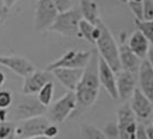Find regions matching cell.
Here are the masks:
<instances>
[{
	"label": "cell",
	"mask_w": 153,
	"mask_h": 139,
	"mask_svg": "<svg viewBox=\"0 0 153 139\" xmlns=\"http://www.w3.org/2000/svg\"><path fill=\"white\" fill-rule=\"evenodd\" d=\"M53 2L55 5L57 12L62 13V12H67L71 8H73L74 0H53Z\"/></svg>",
	"instance_id": "cell-27"
},
{
	"label": "cell",
	"mask_w": 153,
	"mask_h": 139,
	"mask_svg": "<svg viewBox=\"0 0 153 139\" xmlns=\"http://www.w3.org/2000/svg\"><path fill=\"white\" fill-rule=\"evenodd\" d=\"M81 134L84 139H108L102 129L88 124L81 126Z\"/></svg>",
	"instance_id": "cell-24"
},
{
	"label": "cell",
	"mask_w": 153,
	"mask_h": 139,
	"mask_svg": "<svg viewBox=\"0 0 153 139\" xmlns=\"http://www.w3.org/2000/svg\"><path fill=\"white\" fill-rule=\"evenodd\" d=\"M84 69H69V68H57L51 70L50 72L55 76V78L68 90L74 91L82 75Z\"/></svg>",
	"instance_id": "cell-17"
},
{
	"label": "cell",
	"mask_w": 153,
	"mask_h": 139,
	"mask_svg": "<svg viewBox=\"0 0 153 139\" xmlns=\"http://www.w3.org/2000/svg\"><path fill=\"white\" fill-rule=\"evenodd\" d=\"M152 1H153V0H152Z\"/></svg>",
	"instance_id": "cell-42"
},
{
	"label": "cell",
	"mask_w": 153,
	"mask_h": 139,
	"mask_svg": "<svg viewBox=\"0 0 153 139\" xmlns=\"http://www.w3.org/2000/svg\"><path fill=\"white\" fill-rule=\"evenodd\" d=\"M51 122L49 119L44 116H35L17 124V138L18 139H27L38 135H43L45 128Z\"/></svg>",
	"instance_id": "cell-9"
},
{
	"label": "cell",
	"mask_w": 153,
	"mask_h": 139,
	"mask_svg": "<svg viewBox=\"0 0 153 139\" xmlns=\"http://www.w3.org/2000/svg\"><path fill=\"white\" fill-rule=\"evenodd\" d=\"M13 96L10 90H0V109H8L12 106Z\"/></svg>",
	"instance_id": "cell-25"
},
{
	"label": "cell",
	"mask_w": 153,
	"mask_h": 139,
	"mask_svg": "<svg viewBox=\"0 0 153 139\" xmlns=\"http://www.w3.org/2000/svg\"><path fill=\"white\" fill-rule=\"evenodd\" d=\"M127 44L129 46V49L131 50V52L134 55H136L140 59H145L148 52V49L151 46L149 42L147 40V38L140 32V31H134L130 37L127 40Z\"/></svg>",
	"instance_id": "cell-18"
},
{
	"label": "cell",
	"mask_w": 153,
	"mask_h": 139,
	"mask_svg": "<svg viewBox=\"0 0 153 139\" xmlns=\"http://www.w3.org/2000/svg\"><path fill=\"white\" fill-rule=\"evenodd\" d=\"M79 11L81 14V19L88 21L92 25L99 24L100 15H99V8L96 1L93 0H80L79 1Z\"/></svg>",
	"instance_id": "cell-19"
},
{
	"label": "cell",
	"mask_w": 153,
	"mask_h": 139,
	"mask_svg": "<svg viewBox=\"0 0 153 139\" xmlns=\"http://www.w3.org/2000/svg\"><path fill=\"white\" fill-rule=\"evenodd\" d=\"M57 134H59V127H57L55 124H50V125L45 128V131H44V133H43L44 137L50 138V139H56V138H57Z\"/></svg>",
	"instance_id": "cell-30"
},
{
	"label": "cell",
	"mask_w": 153,
	"mask_h": 139,
	"mask_svg": "<svg viewBox=\"0 0 153 139\" xmlns=\"http://www.w3.org/2000/svg\"><path fill=\"white\" fill-rule=\"evenodd\" d=\"M136 139H148L146 131H145V126L142 124H137V129H136Z\"/></svg>",
	"instance_id": "cell-32"
},
{
	"label": "cell",
	"mask_w": 153,
	"mask_h": 139,
	"mask_svg": "<svg viewBox=\"0 0 153 139\" xmlns=\"http://www.w3.org/2000/svg\"><path fill=\"white\" fill-rule=\"evenodd\" d=\"M27 139H50V138H47L44 135H38V137H33V138H27ZM57 139V138H56Z\"/></svg>",
	"instance_id": "cell-38"
},
{
	"label": "cell",
	"mask_w": 153,
	"mask_h": 139,
	"mask_svg": "<svg viewBox=\"0 0 153 139\" xmlns=\"http://www.w3.org/2000/svg\"><path fill=\"white\" fill-rule=\"evenodd\" d=\"M142 20H153V1H142Z\"/></svg>",
	"instance_id": "cell-26"
},
{
	"label": "cell",
	"mask_w": 153,
	"mask_h": 139,
	"mask_svg": "<svg viewBox=\"0 0 153 139\" xmlns=\"http://www.w3.org/2000/svg\"><path fill=\"white\" fill-rule=\"evenodd\" d=\"M130 11L133 12L135 19H139V20H142V2H133V1H129L127 2Z\"/></svg>",
	"instance_id": "cell-29"
},
{
	"label": "cell",
	"mask_w": 153,
	"mask_h": 139,
	"mask_svg": "<svg viewBox=\"0 0 153 139\" xmlns=\"http://www.w3.org/2000/svg\"><path fill=\"white\" fill-rule=\"evenodd\" d=\"M102 33L99 39L96 42L97 52L98 56L115 71L118 72L121 69V62H120V51H118V44L115 40L112 33L110 30L102 23Z\"/></svg>",
	"instance_id": "cell-2"
},
{
	"label": "cell",
	"mask_w": 153,
	"mask_h": 139,
	"mask_svg": "<svg viewBox=\"0 0 153 139\" xmlns=\"http://www.w3.org/2000/svg\"><path fill=\"white\" fill-rule=\"evenodd\" d=\"M0 139H17V124L10 120L0 121Z\"/></svg>",
	"instance_id": "cell-22"
},
{
	"label": "cell",
	"mask_w": 153,
	"mask_h": 139,
	"mask_svg": "<svg viewBox=\"0 0 153 139\" xmlns=\"http://www.w3.org/2000/svg\"><path fill=\"white\" fill-rule=\"evenodd\" d=\"M8 11H10V8L5 5L4 0H0V24L7 18V15H8Z\"/></svg>",
	"instance_id": "cell-31"
},
{
	"label": "cell",
	"mask_w": 153,
	"mask_h": 139,
	"mask_svg": "<svg viewBox=\"0 0 153 139\" xmlns=\"http://www.w3.org/2000/svg\"><path fill=\"white\" fill-rule=\"evenodd\" d=\"M117 116V139H136L137 121L129 103H123L116 112Z\"/></svg>",
	"instance_id": "cell-8"
},
{
	"label": "cell",
	"mask_w": 153,
	"mask_h": 139,
	"mask_svg": "<svg viewBox=\"0 0 153 139\" xmlns=\"http://www.w3.org/2000/svg\"><path fill=\"white\" fill-rule=\"evenodd\" d=\"M49 81H51V72L47 70H35L24 78L22 93L24 95H36Z\"/></svg>",
	"instance_id": "cell-14"
},
{
	"label": "cell",
	"mask_w": 153,
	"mask_h": 139,
	"mask_svg": "<svg viewBox=\"0 0 153 139\" xmlns=\"http://www.w3.org/2000/svg\"><path fill=\"white\" fill-rule=\"evenodd\" d=\"M147 61H148V63L152 65V68H153V44L149 46V49H148V52H147Z\"/></svg>",
	"instance_id": "cell-34"
},
{
	"label": "cell",
	"mask_w": 153,
	"mask_h": 139,
	"mask_svg": "<svg viewBox=\"0 0 153 139\" xmlns=\"http://www.w3.org/2000/svg\"><path fill=\"white\" fill-rule=\"evenodd\" d=\"M57 14L53 0H37L33 12V30L37 32L49 30Z\"/></svg>",
	"instance_id": "cell-6"
},
{
	"label": "cell",
	"mask_w": 153,
	"mask_h": 139,
	"mask_svg": "<svg viewBox=\"0 0 153 139\" xmlns=\"http://www.w3.org/2000/svg\"><path fill=\"white\" fill-rule=\"evenodd\" d=\"M81 20V14L78 7H73L67 12L59 13L49 31L59 33L63 37H78L79 38V21Z\"/></svg>",
	"instance_id": "cell-3"
},
{
	"label": "cell",
	"mask_w": 153,
	"mask_h": 139,
	"mask_svg": "<svg viewBox=\"0 0 153 139\" xmlns=\"http://www.w3.org/2000/svg\"><path fill=\"white\" fill-rule=\"evenodd\" d=\"M0 65L10 69L12 72L23 78L36 70L35 65L27 58L22 56H0Z\"/></svg>",
	"instance_id": "cell-10"
},
{
	"label": "cell",
	"mask_w": 153,
	"mask_h": 139,
	"mask_svg": "<svg viewBox=\"0 0 153 139\" xmlns=\"http://www.w3.org/2000/svg\"><path fill=\"white\" fill-rule=\"evenodd\" d=\"M10 118L8 109H0V121H7Z\"/></svg>",
	"instance_id": "cell-33"
},
{
	"label": "cell",
	"mask_w": 153,
	"mask_h": 139,
	"mask_svg": "<svg viewBox=\"0 0 153 139\" xmlns=\"http://www.w3.org/2000/svg\"><path fill=\"white\" fill-rule=\"evenodd\" d=\"M18 0H4V2H5V5L8 7V8H11L16 2H17Z\"/></svg>",
	"instance_id": "cell-36"
},
{
	"label": "cell",
	"mask_w": 153,
	"mask_h": 139,
	"mask_svg": "<svg viewBox=\"0 0 153 139\" xmlns=\"http://www.w3.org/2000/svg\"><path fill=\"white\" fill-rule=\"evenodd\" d=\"M45 107L39 103L35 95H24V97L19 99L14 106L12 113H10V121L12 122H20L35 116H41Z\"/></svg>",
	"instance_id": "cell-4"
},
{
	"label": "cell",
	"mask_w": 153,
	"mask_h": 139,
	"mask_svg": "<svg viewBox=\"0 0 153 139\" xmlns=\"http://www.w3.org/2000/svg\"><path fill=\"white\" fill-rule=\"evenodd\" d=\"M54 83H53V81H49V82H47L43 87H42V89L36 94L37 96V100L39 101V103L41 105H43L45 108L48 107V106H50V103H51V100H53V97H54Z\"/></svg>",
	"instance_id": "cell-21"
},
{
	"label": "cell",
	"mask_w": 153,
	"mask_h": 139,
	"mask_svg": "<svg viewBox=\"0 0 153 139\" xmlns=\"http://www.w3.org/2000/svg\"><path fill=\"white\" fill-rule=\"evenodd\" d=\"M145 131H146L147 138H148V139H153V127H152V126L145 127Z\"/></svg>",
	"instance_id": "cell-35"
},
{
	"label": "cell",
	"mask_w": 153,
	"mask_h": 139,
	"mask_svg": "<svg viewBox=\"0 0 153 139\" xmlns=\"http://www.w3.org/2000/svg\"><path fill=\"white\" fill-rule=\"evenodd\" d=\"M17 139H18V138H17Z\"/></svg>",
	"instance_id": "cell-43"
},
{
	"label": "cell",
	"mask_w": 153,
	"mask_h": 139,
	"mask_svg": "<svg viewBox=\"0 0 153 139\" xmlns=\"http://www.w3.org/2000/svg\"><path fill=\"white\" fill-rule=\"evenodd\" d=\"M99 77H98V52L91 51V58L82 70L81 78L74 90L76 99V112L81 113L90 108L97 100L99 94Z\"/></svg>",
	"instance_id": "cell-1"
},
{
	"label": "cell",
	"mask_w": 153,
	"mask_h": 139,
	"mask_svg": "<svg viewBox=\"0 0 153 139\" xmlns=\"http://www.w3.org/2000/svg\"><path fill=\"white\" fill-rule=\"evenodd\" d=\"M129 107L136 119L145 120L151 115L153 110V102L136 87L133 95L130 96Z\"/></svg>",
	"instance_id": "cell-13"
},
{
	"label": "cell",
	"mask_w": 153,
	"mask_h": 139,
	"mask_svg": "<svg viewBox=\"0 0 153 139\" xmlns=\"http://www.w3.org/2000/svg\"><path fill=\"white\" fill-rule=\"evenodd\" d=\"M139 89L153 102V68L147 59H142L136 74Z\"/></svg>",
	"instance_id": "cell-16"
},
{
	"label": "cell",
	"mask_w": 153,
	"mask_h": 139,
	"mask_svg": "<svg viewBox=\"0 0 153 139\" xmlns=\"http://www.w3.org/2000/svg\"><path fill=\"white\" fill-rule=\"evenodd\" d=\"M98 77L100 86L105 89L108 95L114 100H118V94L116 88V72L99 56H98Z\"/></svg>",
	"instance_id": "cell-12"
},
{
	"label": "cell",
	"mask_w": 153,
	"mask_h": 139,
	"mask_svg": "<svg viewBox=\"0 0 153 139\" xmlns=\"http://www.w3.org/2000/svg\"><path fill=\"white\" fill-rule=\"evenodd\" d=\"M76 109V99L74 91H67L62 97L53 103L49 108V121L51 124H62L66 121Z\"/></svg>",
	"instance_id": "cell-5"
},
{
	"label": "cell",
	"mask_w": 153,
	"mask_h": 139,
	"mask_svg": "<svg viewBox=\"0 0 153 139\" xmlns=\"http://www.w3.org/2000/svg\"><path fill=\"white\" fill-rule=\"evenodd\" d=\"M136 81L137 77L135 74L124 70H120L118 72H116V88H117L118 100L126 101L130 99V96L133 95L136 88Z\"/></svg>",
	"instance_id": "cell-15"
},
{
	"label": "cell",
	"mask_w": 153,
	"mask_h": 139,
	"mask_svg": "<svg viewBox=\"0 0 153 139\" xmlns=\"http://www.w3.org/2000/svg\"><path fill=\"white\" fill-rule=\"evenodd\" d=\"M117 1H120V2H122V4H127L128 0H117Z\"/></svg>",
	"instance_id": "cell-40"
},
{
	"label": "cell",
	"mask_w": 153,
	"mask_h": 139,
	"mask_svg": "<svg viewBox=\"0 0 153 139\" xmlns=\"http://www.w3.org/2000/svg\"><path fill=\"white\" fill-rule=\"evenodd\" d=\"M100 24H102V21L99 24H97V25H92L88 21L81 19L79 21V27H78L79 38H84L87 42H90L92 44H96V42L99 39L100 33H102Z\"/></svg>",
	"instance_id": "cell-20"
},
{
	"label": "cell",
	"mask_w": 153,
	"mask_h": 139,
	"mask_svg": "<svg viewBox=\"0 0 153 139\" xmlns=\"http://www.w3.org/2000/svg\"><path fill=\"white\" fill-rule=\"evenodd\" d=\"M91 58V51H82L78 49L67 50L59 59L50 63L47 67V71H51L57 68H69V69H84Z\"/></svg>",
	"instance_id": "cell-7"
},
{
	"label": "cell",
	"mask_w": 153,
	"mask_h": 139,
	"mask_svg": "<svg viewBox=\"0 0 153 139\" xmlns=\"http://www.w3.org/2000/svg\"><path fill=\"white\" fill-rule=\"evenodd\" d=\"M134 23L136 25L137 31H140L149 42V44H153V20H139L134 19Z\"/></svg>",
	"instance_id": "cell-23"
},
{
	"label": "cell",
	"mask_w": 153,
	"mask_h": 139,
	"mask_svg": "<svg viewBox=\"0 0 153 139\" xmlns=\"http://www.w3.org/2000/svg\"><path fill=\"white\" fill-rule=\"evenodd\" d=\"M127 36L126 32H122L121 39H120V45H118V51H120V62H121V69L124 71H129L131 74H137L141 61L136 55L131 52L127 44Z\"/></svg>",
	"instance_id": "cell-11"
},
{
	"label": "cell",
	"mask_w": 153,
	"mask_h": 139,
	"mask_svg": "<svg viewBox=\"0 0 153 139\" xmlns=\"http://www.w3.org/2000/svg\"><path fill=\"white\" fill-rule=\"evenodd\" d=\"M129 1H133V2H142L143 0H128L127 2H129Z\"/></svg>",
	"instance_id": "cell-39"
},
{
	"label": "cell",
	"mask_w": 153,
	"mask_h": 139,
	"mask_svg": "<svg viewBox=\"0 0 153 139\" xmlns=\"http://www.w3.org/2000/svg\"><path fill=\"white\" fill-rule=\"evenodd\" d=\"M103 132L108 139H117V125H116V122L106 124Z\"/></svg>",
	"instance_id": "cell-28"
},
{
	"label": "cell",
	"mask_w": 153,
	"mask_h": 139,
	"mask_svg": "<svg viewBox=\"0 0 153 139\" xmlns=\"http://www.w3.org/2000/svg\"><path fill=\"white\" fill-rule=\"evenodd\" d=\"M5 81H6V76H5V74H4L2 71H0V87L4 86Z\"/></svg>",
	"instance_id": "cell-37"
},
{
	"label": "cell",
	"mask_w": 153,
	"mask_h": 139,
	"mask_svg": "<svg viewBox=\"0 0 153 139\" xmlns=\"http://www.w3.org/2000/svg\"><path fill=\"white\" fill-rule=\"evenodd\" d=\"M151 126H152V127H153V120H152V125H151Z\"/></svg>",
	"instance_id": "cell-41"
}]
</instances>
